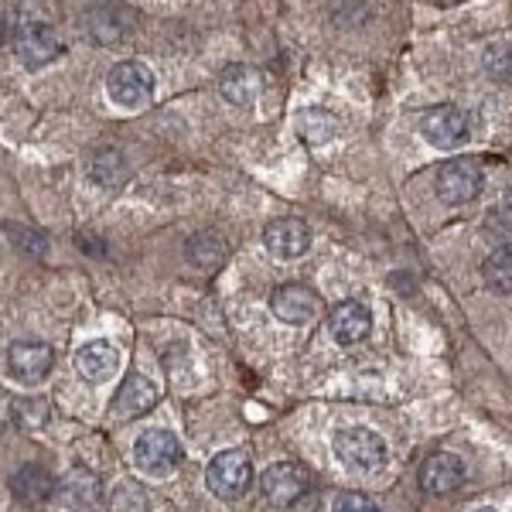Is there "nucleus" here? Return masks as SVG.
I'll return each instance as SVG.
<instances>
[{
  "instance_id": "nucleus-1",
  "label": "nucleus",
  "mask_w": 512,
  "mask_h": 512,
  "mask_svg": "<svg viewBox=\"0 0 512 512\" xmlns=\"http://www.w3.org/2000/svg\"><path fill=\"white\" fill-rule=\"evenodd\" d=\"M14 48H18V59L28 65V69H41V65L59 59V52H62L48 18H35V14H28V11H21L18 21H14Z\"/></svg>"
},
{
  "instance_id": "nucleus-2",
  "label": "nucleus",
  "mask_w": 512,
  "mask_h": 512,
  "mask_svg": "<svg viewBox=\"0 0 512 512\" xmlns=\"http://www.w3.org/2000/svg\"><path fill=\"white\" fill-rule=\"evenodd\" d=\"M205 485H209L212 495L233 502L243 499L253 485V461L246 451H219L216 458L205 468Z\"/></svg>"
},
{
  "instance_id": "nucleus-3",
  "label": "nucleus",
  "mask_w": 512,
  "mask_h": 512,
  "mask_svg": "<svg viewBox=\"0 0 512 512\" xmlns=\"http://www.w3.org/2000/svg\"><path fill=\"white\" fill-rule=\"evenodd\" d=\"M335 454L342 458L345 468H355V472H376V468L386 465L390 458V448L376 431L369 427H342L335 434Z\"/></svg>"
},
{
  "instance_id": "nucleus-4",
  "label": "nucleus",
  "mask_w": 512,
  "mask_h": 512,
  "mask_svg": "<svg viewBox=\"0 0 512 512\" xmlns=\"http://www.w3.org/2000/svg\"><path fill=\"white\" fill-rule=\"evenodd\" d=\"M106 93L123 110H140L154 96V72L137 59L113 65L110 76H106Z\"/></svg>"
},
{
  "instance_id": "nucleus-5",
  "label": "nucleus",
  "mask_w": 512,
  "mask_h": 512,
  "mask_svg": "<svg viewBox=\"0 0 512 512\" xmlns=\"http://www.w3.org/2000/svg\"><path fill=\"white\" fill-rule=\"evenodd\" d=\"M485 175L472 158H451L437 171V198L444 205H468L482 195Z\"/></svg>"
},
{
  "instance_id": "nucleus-6",
  "label": "nucleus",
  "mask_w": 512,
  "mask_h": 512,
  "mask_svg": "<svg viewBox=\"0 0 512 512\" xmlns=\"http://www.w3.org/2000/svg\"><path fill=\"white\" fill-rule=\"evenodd\" d=\"M181 458H185L181 441L171 431H161V427L144 431L134 444V461H137V468H144L147 475H158V478L171 475L181 465Z\"/></svg>"
},
{
  "instance_id": "nucleus-7",
  "label": "nucleus",
  "mask_w": 512,
  "mask_h": 512,
  "mask_svg": "<svg viewBox=\"0 0 512 512\" xmlns=\"http://www.w3.org/2000/svg\"><path fill=\"white\" fill-rule=\"evenodd\" d=\"M137 28V14L130 11L120 0H99V4L89 7V31L99 45H120L134 35Z\"/></svg>"
},
{
  "instance_id": "nucleus-8",
  "label": "nucleus",
  "mask_w": 512,
  "mask_h": 512,
  "mask_svg": "<svg viewBox=\"0 0 512 512\" xmlns=\"http://www.w3.org/2000/svg\"><path fill=\"white\" fill-rule=\"evenodd\" d=\"M55 366V349L38 338H21L7 349V369L21 383H41Z\"/></svg>"
},
{
  "instance_id": "nucleus-9",
  "label": "nucleus",
  "mask_w": 512,
  "mask_h": 512,
  "mask_svg": "<svg viewBox=\"0 0 512 512\" xmlns=\"http://www.w3.org/2000/svg\"><path fill=\"white\" fill-rule=\"evenodd\" d=\"M260 492L270 506L287 509L308 492V475H304L301 465H291V461H280V465H270L267 472L260 475Z\"/></svg>"
},
{
  "instance_id": "nucleus-10",
  "label": "nucleus",
  "mask_w": 512,
  "mask_h": 512,
  "mask_svg": "<svg viewBox=\"0 0 512 512\" xmlns=\"http://www.w3.org/2000/svg\"><path fill=\"white\" fill-rule=\"evenodd\" d=\"M263 243L280 260H294V256H304L311 250V226L304 219H291V216L274 219L263 229Z\"/></svg>"
},
{
  "instance_id": "nucleus-11",
  "label": "nucleus",
  "mask_w": 512,
  "mask_h": 512,
  "mask_svg": "<svg viewBox=\"0 0 512 512\" xmlns=\"http://www.w3.org/2000/svg\"><path fill=\"white\" fill-rule=\"evenodd\" d=\"M270 311H274L280 321H287V325H308V321L318 318L321 304H318V297L308 291V287L284 284V287H277V291L270 294Z\"/></svg>"
},
{
  "instance_id": "nucleus-12",
  "label": "nucleus",
  "mask_w": 512,
  "mask_h": 512,
  "mask_svg": "<svg viewBox=\"0 0 512 512\" xmlns=\"http://www.w3.org/2000/svg\"><path fill=\"white\" fill-rule=\"evenodd\" d=\"M465 482V461L451 451H434L431 458L420 465V485L431 495H448Z\"/></svg>"
},
{
  "instance_id": "nucleus-13",
  "label": "nucleus",
  "mask_w": 512,
  "mask_h": 512,
  "mask_svg": "<svg viewBox=\"0 0 512 512\" xmlns=\"http://www.w3.org/2000/svg\"><path fill=\"white\" fill-rule=\"evenodd\" d=\"M328 328H332L335 342L359 345L373 332V315H369V308L362 301H342L328 318Z\"/></svg>"
},
{
  "instance_id": "nucleus-14",
  "label": "nucleus",
  "mask_w": 512,
  "mask_h": 512,
  "mask_svg": "<svg viewBox=\"0 0 512 512\" xmlns=\"http://www.w3.org/2000/svg\"><path fill=\"white\" fill-rule=\"evenodd\" d=\"M424 137L431 140L434 147H458L465 144L468 137V117L458 110V106H437L424 117Z\"/></svg>"
},
{
  "instance_id": "nucleus-15",
  "label": "nucleus",
  "mask_w": 512,
  "mask_h": 512,
  "mask_svg": "<svg viewBox=\"0 0 512 512\" xmlns=\"http://www.w3.org/2000/svg\"><path fill=\"white\" fill-rule=\"evenodd\" d=\"M120 366V352L113 342H103V338H96V342H86L82 349L76 352V369L82 379H89V383H103V379H110L117 373Z\"/></svg>"
},
{
  "instance_id": "nucleus-16",
  "label": "nucleus",
  "mask_w": 512,
  "mask_h": 512,
  "mask_svg": "<svg viewBox=\"0 0 512 512\" xmlns=\"http://www.w3.org/2000/svg\"><path fill=\"white\" fill-rule=\"evenodd\" d=\"M154 403H158V386H154L147 376L134 373V376L123 379V386L117 390V400H113V410H117V417L130 420V417L147 414Z\"/></svg>"
},
{
  "instance_id": "nucleus-17",
  "label": "nucleus",
  "mask_w": 512,
  "mask_h": 512,
  "mask_svg": "<svg viewBox=\"0 0 512 512\" xmlns=\"http://www.w3.org/2000/svg\"><path fill=\"white\" fill-rule=\"evenodd\" d=\"M260 89H263V82L250 65H226L219 76V93L233 106H253Z\"/></svg>"
},
{
  "instance_id": "nucleus-18",
  "label": "nucleus",
  "mask_w": 512,
  "mask_h": 512,
  "mask_svg": "<svg viewBox=\"0 0 512 512\" xmlns=\"http://www.w3.org/2000/svg\"><path fill=\"white\" fill-rule=\"evenodd\" d=\"M55 485L59 482H55L41 465H24V468H18V475L11 478L14 499L24 502V506H45V502L55 495Z\"/></svg>"
},
{
  "instance_id": "nucleus-19",
  "label": "nucleus",
  "mask_w": 512,
  "mask_h": 512,
  "mask_svg": "<svg viewBox=\"0 0 512 512\" xmlns=\"http://www.w3.org/2000/svg\"><path fill=\"white\" fill-rule=\"evenodd\" d=\"M55 495L65 509H89L99 502V478L89 468H72L69 475L55 485Z\"/></svg>"
},
{
  "instance_id": "nucleus-20",
  "label": "nucleus",
  "mask_w": 512,
  "mask_h": 512,
  "mask_svg": "<svg viewBox=\"0 0 512 512\" xmlns=\"http://www.w3.org/2000/svg\"><path fill=\"white\" fill-rule=\"evenodd\" d=\"M86 175L96 181L99 188H113L117 181L127 178V161L117 147H96L86 161Z\"/></svg>"
},
{
  "instance_id": "nucleus-21",
  "label": "nucleus",
  "mask_w": 512,
  "mask_h": 512,
  "mask_svg": "<svg viewBox=\"0 0 512 512\" xmlns=\"http://www.w3.org/2000/svg\"><path fill=\"white\" fill-rule=\"evenodd\" d=\"M338 117L328 110H318V106H308V110L297 113V134H301L308 144H325L338 134Z\"/></svg>"
},
{
  "instance_id": "nucleus-22",
  "label": "nucleus",
  "mask_w": 512,
  "mask_h": 512,
  "mask_svg": "<svg viewBox=\"0 0 512 512\" xmlns=\"http://www.w3.org/2000/svg\"><path fill=\"white\" fill-rule=\"evenodd\" d=\"M482 277L495 294H512V246H499L485 256Z\"/></svg>"
},
{
  "instance_id": "nucleus-23",
  "label": "nucleus",
  "mask_w": 512,
  "mask_h": 512,
  "mask_svg": "<svg viewBox=\"0 0 512 512\" xmlns=\"http://www.w3.org/2000/svg\"><path fill=\"white\" fill-rule=\"evenodd\" d=\"M188 260L195 263L198 270H216L222 260H226V243H222V236L216 233H202V236H195L192 243H188Z\"/></svg>"
},
{
  "instance_id": "nucleus-24",
  "label": "nucleus",
  "mask_w": 512,
  "mask_h": 512,
  "mask_svg": "<svg viewBox=\"0 0 512 512\" xmlns=\"http://www.w3.org/2000/svg\"><path fill=\"white\" fill-rule=\"evenodd\" d=\"M14 424L21 427V431H38V427L48 424V417H52V410H48V400H18L11 410Z\"/></svg>"
},
{
  "instance_id": "nucleus-25",
  "label": "nucleus",
  "mask_w": 512,
  "mask_h": 512,
  "mask_svg": "<svg viewBox=\"0 0 512 512\" xmlns=\"http://www.w3.org/2000/svg\"><path fill=\"white\" fill-rule=\"evenodd\" d=\"M482 69L489 72L495 82H512V45L509 41H499V45L485 48Z\"/></svg>"
},
{
  "instance_id": "nucleus-26",
  "label": "nucleus",
  "mask_w": 512,
  "mask_h": 512,
  "mask_svg": "<svg viewBox=\"0 0 512 512\" xmlns=\"http://www.w3.org/2000/svg\"><path fill=\"white\" fill-rule=\"evenodd\" d=\"M332 512H379V509H376V502L369 499L366 492H342L335 499Z\"/></svg>"
},
{
  "instance_id": "nucleus-27",
  "label": "nucleus",
  "mask_w": 512,
  "mask_h": 512,
  "mask_svg": "<svg viewBox=\"0 0 512 512\" xmlns=\"http://www.w3.org/2000/svg\"><path fill=\"white\" fill-rule=\"evenodd\" d=\"M475 512H495V509H475Z\"/></svg>"
},
{
  "instance_id": "nucleus-28",
  "label": "nucleus",
  "mask_w": 512,
  "mask_h": 512,
  "mask_svg": "<svg viewBox=\"0 0 512 512\" xmlns=\"http://www.w3.org/2000/svg\"><path fill=\"white\" fill-rule=\"evenodd\" d=\"M0 35H4V28H0Z\"/></svg>"
}]
</instances>
